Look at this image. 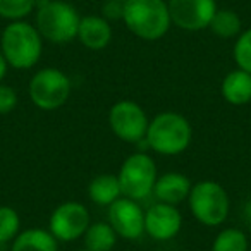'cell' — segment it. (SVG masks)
I'll return each mask as SVG.
<instances>
[{"label":"cell","instance_id":"83f0119b","mask_svg":"<svg viewBox=\"0 0 251 251\" xmlns=\"http://www.w3.org/2000/svg\"><path fill=\"white\" fill-rule=\"evenodd\" d=\"M115 2H122V4H124V2H126V0H115Z\"/></svg>","mask_w":251,"mask_h":251},{"label":"cell","instance_id":"4fadbf2b","mask_svg":"<svg viewBox=\"0 0 251 251\" xmlns=\"http://www.w3.org/2000/svg\"><path fill=\"white\" fill-rule=\"evenodd\" d=\"M112 38H114L112 23H108L103 16L100 14L81 16L76 40L84 49L93 50V52H100V50H105L110 45Z\"/></svg>","mask_w":251,"mask_h":251},{"label":"cell","instance_id":"4dcf8cb0","mask_svg":"<svg viewBox=\"0 0 251 251\" xmlns=\"http://www.w3.org/2000/svg\"><path fill=\"white\" fill-rule=\"evenodd\" d=\"M250 251H251V248H250Z\"/></svg>","mask_w":251,"mask_h":251},{"label":"cell","instance_id":"cb8c5ba5","mask_svg":"<svg viewBox=\"0 0 251 251\" xmlns=\"http://www.w3.org/2000/svg\"><path fill=\"white\" fill-rule=\"evenodd\" d=\"M19 103V95L11 84L0 83V115H9Z\"/></svg>","mask_w":251,"mask_h":251},{"label":"cell","instance_id":"484cf974","mask_svg":"<svg viewBox=\"0 0 251 251\" xmlns=\"http://www.w3.org/2000/svg\"><path fill=\"white\" fill-rule=\"evenodd\" d=\"M9 69H11V67H9V64H7V60H5L2 50H0V83H4V79L7 77Z\"/></svg>","mask_w":251,"mask_h":251},{"label":"cell","instance_id":"4316f807","mask_svg":"<svg viewBox=\"0 0 251 251\" xmlns=\"http://www.w3.org/2000/svg\"><path fill=\"white\" fill-rule=\"evenodd\" d=\"M244 219L251 222V200H248V203L244 205Z\"/></svg>","mask_w":251,"mask_h":251},{"label":"cell","instance_id":"8992f818","mask_svg":"<svg viewBox=\"0 0 251 251\" xmlns=\"http://www.w3.org/2000/svg\"><path fill=\"white\" fill-rule=\"evenodd\" d=\"M157 177V162L148 151L131 153L121 164V169L117 172L122 196L134 200V201H143L153 195Z\"/></svg>","mask_w":251,"mask_h":251},{"label":"cell","instance_id":"5b68a950","mask_svg":"<svg viewBox=\"0 0 251 251\" xmlns=\"http://www.w3.org/2000/svg\"><path fill=\"white\" fill-rule=\"evenodd\" d=\"M186 203L196 222L205 227H220L229 219L230 196L227 189L213 179L193 182Z\"/></svg>","mask_w":251,"mask_h":251},{"label":"cell","instance_id":"44dd1931","mask_svg":"<svg viewBox=\"0 0 251 251\" xmlns=\"http://www.w3.org/2000/svg\"><path fill=\"white\" fill-rule=\"evenodd\" d=\"M21 232V217L16 208L0 205V246H11Z\"/></svg>","mask_w":251,"mask_h":251},{"label":"cell","instance_id":"7a4b0ae2","mask_svg":"<svg viewBox=\"0 0 251 251\" xmlns=\"http://www.w3.org/2000/svg\"><path fill=\"white\" fill-rule=\"evenodd\" d=\"M0 50L9 67L16 71H29L42 60L43 38L33 23H7L0 35Z\"/></svg>","mask_w":251,"mask_h":251},{"label":"cell","instance_id":"277c9868","mask_svg":"<svg viewBox=\"0 0 251 251\" xmlns=\"http://www.w3.org/2000/svg\"><path fill=\"white\" fill-rule=\"evenodd\" d=\"M81 14L71 2L66 0H47L35 11V28L42 35L43 42L53 45H67L77 36Z\"/></svg>","mask_w":251,"mask_h":251},{"label":"cell","instance_id":"ac0fdd59","mask_svg":"<svg viewBox=\"0 0 251 251\" xmlns=\"http://www.w3.org/2000/svg\"><path fill=\"white\" fill-rule=\"evenodd\" d=\"M117 239V234L107 220L105 222H91L83 236L84 250L88 251H114Z\"/></svg>","mask_w":251,"mask_h":251},{"label":"cell","instance_id":"8fae6325","mask_svg":"<svg viewBox=\"0 0 251 251\" xmlns=\"http://www.w3.org/2000/svg\"><path fill=\"white\" fill-rule=\"evenodd\" d=\"M107 222L115 230L119 239L136 241L145 234V210L140 201L121 196L107 206Z\"/></svg>","mask_w":251,"mask_h":251},{"label":"cell","instance_id":"30bf717a","mask_svg":"<svg viewBox=\"0 0 251 251\" xmlns=\"http://www.w3.org/2000/svg\"><path fill=\"white\" fill-rule=\"evenodd\" d=\"M172 26L188 33L208 29L215 12V0H167Z\"/></svg>","mask_w":251,"mask_h":251},{"label":"cell","instance_id":"7402d4cb","mask_svg":"<svg viewBox=\"0 0 251 251\" xmlns=\"http://www.w3.org/2000/svg\"><path fill=\"white\" fill-rule=\"evenodd\" d=\"M36 11V0H0V19L7 23L28 21Z\"/></svg>","mask_w":251,"mask_h":251},{"label":"cell","instance_id":"9c48e42d","mask_svg":"<svg viewBox=\"0 0 251 251\" xmlns=\"http://www.w3.org/2000/svg\"><path fill=\"white\" fill-rule=\"evenodd\" d=\"M90 224L91 215L86 205L71 200L60 203L52 210L47 229L59 243H74L77 239H83Z\"/></svg>","mask_w":251,"mask_h":251},{"label":"cell","instance_id":"d6986e66","mask_svg":"<svg viewBox=\"0 0 251 251\" xmlns=\"http://www.w3.org/2000/svg\"><path fill=\"white\" fill-rule=\"evenodd\" d=\"M208 29L222 40H236L243 31V19L232 9H219L210 23Z\"/></svg>","mask_w":251,"mask_h":251},{"label":"cell","instance_id":"d4e9b609","mask_svg":"<svg viewBox=\"0 0 251 251\" xmlns=\"http://www.w3.org/2000/svg\"><path fill=\"white\" fill-rule=\"evenodd\" d=\"M122 14H124V4H122V2H115V0H105V4L101 5L100 16H103L108 23L122 21Z\"/></svg>","mask_w":251,"mask_h":251},{"label":"cell","instance_id":"5bb4252c","mask_svg":"<svg viewBox=\"0 0 251 251\" xmlns=\"http://www.w3.org/2000/svg\"><path fill=\"white\" fill-rule=\"evenodd\" d=\"M193 188V181L182 172H165L157 177L153 188L155 200L167 205L179 206L188 200Z\"/></svg>","mask_w":251,"mask_h":251},{"label":"cell","instance_id":"7c38bea8","mask_svg":"<svg viewBox=\"0 0 251 251\" xmlns=\"http://www.w3.org/2000/svg\"><path fill=\"white\" fill-rule=\"evenodd\" d=\"M182 213L179 206L155 201L145 210V234L153 241H171L182 229Z\"/></svg>","mask_w":251,"mask_h":251},{"label":"cell","instance_id":"52a82bcc","mask_svg":"<svg viewBox=\"0 0 251 251\" xmlns=\"http://www.w3.org/2000/svg\"><path fill=\"white\" fill-rule=\"evenodd\" d=\"M73 93V81L59 67H43L31 76L28 95L31 103L43 112L64 107Z\"/></svg>","mask_w":251,"mask_h":251},{"label":"cell","instance_id":"ba28073f","mask_svg":"<svg viewBox=\"0 0 251 251\" xmlns=\"http://www.w3.org/2000/svg\"><path fill=\"white\" fill-rule=\"evenodd\" d=\"M107 122L115 138L124 143L140 145L147 136L150 117L138 101L119 100L108 110Z\"/></svg>","mask_w":251,"mask_h":251},{"label":"cell","instance_id":"f1b7e54d","mask_svg":"<svg viewBox=\"0 0 251 251\" xmlns=\"http://www.w3.org/2000/svg\"><path fill=\"white\" fill-rule=\"evenodd\" d=\"M250 117H251V103H250Z\"/></svg>","mask_w":251,"mask_h":251},{"label":"cell","instance_id":"3957f363","mask_svg":"<svg viewBox=\"0 0 251 251\" xmlns=\"http://www.w3.org/2000/svg\"><path fill=\"white\" fill-rule=\"evenodd\" d=\"M122 23L143 42L162 40L172 28L167 0H126Z\"/></svg>","mask_w":251,"mask_h":251},{"label":"cell","instance_id":"e0dca14e","mask_svg":"<svg viewBox=\"0 0 251 251\" xmlns=\"http://www.w3.org/2000/svg\"><path fill=\"white\" fill-rule=\"evenodd\" d=\"M122 196L117 174H98L88 184V198L98 206H108Z\"/></svg>","mask_w":251,"mask_h":251},{"label":"cell","instance_id":"9a60e30c","mask_svg":"<svg viewBox=\"0 0 251 251\" xmlns=\"http://www.w3.org/2000/svg\"><path fill=\"white\" fill-rule=\"evenodd\" d=\"M220 95L229 105L244 107L251 103V74L243 69H232L220 83Z\"/></svg>","mask_w":251,"mask_h":251},{"label":"cell","instance_id":"603a6c76","mask_svg":"<svg viewBox=\"0 0 251 251\" xmlns=\"http://www.w3.org/2000/svg\"><path fill=\"white\" fill-rule=\"evenodd\" d=\"M232 59L237 69L251 74V28L243 29L241 35L234 40Z\"/></svg>","mask_w":251,"mask_h":251},{"label":"cell","instance_id":"6da1fadb","mask_svg":"<svg viewBox=\"0 0 251 251\" xmlns=\"http://www.w3.org/2000/svg\"><path fill=\"white\" fill-rule=\"evenodd\" d=\"M193 141V126L182 114L164 110L150 119L143 143L150 151L162 157L184 153Z\"/></svg>","mask_w":251,"mask_h":251},{"label":"cell","instance_id":"ffe728a7","mask_svg":"<svg viewBox=\"0 0 251 251\" xmlns=\"http://www.w3.org/2000/svg\"><path fill=\"white\" fill-rule=\"evenodd\" d=\"M210 251H250L248 234L239 227H224L213 237Z\"/></svg>","mask_w":251,"mask_h":251},{"label":"cell","instance_id":"2e32d148","mask_svg":"<svg viewBox=\"0 0 251 251\" xmlns=\"http://www.w3.org/2000/svg\"><path fill=\"white\" fill-rule=\"evenodd\" d=\"M9 251H59V241L49 229L31 227L19 232L9 246Z\"/></svg>","mask_w":251,"mask_h":251},{"label":"cell","instance_id":"f546056e","mask_svg":"<svg viewBox=\"0 0 251 251\" xmlns=\"http://www.w3.org/2000/svg\"><path fill=\"white\" fill-rule=\"evenodd\" d=\"M77 251H88V250H84V248H83V250H77Z\"/></svg>","mask_w":251,"mask_h":251}]
</instances>
